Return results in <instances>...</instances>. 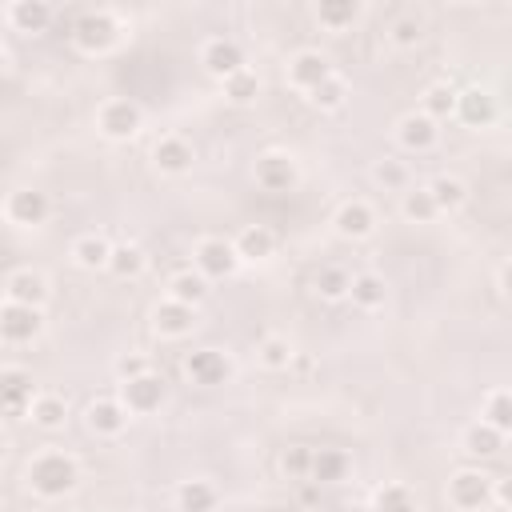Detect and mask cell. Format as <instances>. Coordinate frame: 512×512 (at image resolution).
<instances>
[{
    "label": "cell",
    "instance_id": "38",
    "mask_svg": "<svg viewBox=\"0 0 512 512\" xmlns=\"http://www.w3.org/2000/svg\"><path fill=\"white\" fill-rule=\"evenodd\" d=\"M256 356H260V364H264V368L284 372V368L292 364L296 348H292V340H288V336H264V340H260V348H256Z\"/></svg>",
    "mask_w": 512,
    "mask_h": 512
},
{
    "label": "cell",
    "instance_id": "42",
    "mask_svg": "<svg viewBox=\"0 0 512 512\" xmlns=\"http://www.w3.org/2000/svg\"><path fill=\"white\" fill-rule=\"evenodd\" d=\"M388 40H392L396 48H416V44L424 40V24H420L416 16H400V20H392Z\"/></svg>",
    "mask_w": 512,
    "mask_h": 512
},
{
    "label": "cell",
    "instance_id": "14",
    "mask_svg": "<svg viewBox=\"0 0 512 512\" xmlns=\"http://www.w3.org/2000/svg\"><path fill=\"white\" fill-rule=\"evenodd\" d=\"M396 140H400V148H408V152H428V148H436V140H440V124L428 120L424 112H408V116L396 120Z\"/></svg>",
    "mask_w": 512,
    "mask_h": 512
},
{
    "label": "cell",
    "instance_id": "26",
    "mask_svg": "<svg viewBox=\"0 0 512 512\" xmlns=\"http://www.w3.org/2000/svg\"><path fill=\"white\" fill-rule=\"evenodd\" d=\"M428 188V196H432V204H436V212H456L464 200H468V184L460 180V176H436V180H428L424 184Z\"/></svg>",
    "mask_w": 512,
    "mask_h": 512
},
{
    "label": "cell",
    "instance_id": "2",
    "mask_svg": "<svg viewBox=\"0 0 512 512\" xmlns=\"http://www.w3.org/2000/svg\"><path fill=\"white\" fill-rule=\"evenodd\" d=\"M72 40H76V48H80V52L100 56V52H108V48L120 40V20H116L108 8L84 12V16L72 24Z\"/></svg>",
    "mask_w": 512,
    "mask_h": 512
},
{
    "label": "cell",
    "instance_id": "30",
    "mask_svg": "<svg viewBox=\"0 0 512 512\" xmlns=\"http://www.w3.org/2000/svg\"><path fill=\"white\" fill-rule=\"evenodd\" d=\"M360 4L356 0H324V4H316V20L328 28V32H344V28H352L356 20H360Z\"/></svg>",
    "mask_w": 512,
    "mask_h": 512
},
{
    "label": "cell",
    "instance_id": "34",
    "mask_svg": "<svg viewBox=\"0 0 512 512\" xmlns=\"http://www.w3.org/2000/svg\"><path fill=\"white\" fill-rule=\"evenodd\" d=\"M420 112L428 116V120H448L452 112H456V88L452 84H428L424 88V96H420Z\"/></svg>",
    "mask_w": 512,
    "mask_h": 512
},
{
    "label": "cell",
    "instance_id": "8",
    "mask_svg": "<svg viewBox=\"0 0 512 512\" xmlns=\"http://www.w3.org/2000/svg\"><path fill=\"white\" fill-rule=\"evenodd\" d=\"M184 372L192 384L200 388H216V384H228L232 376V360L220 352V348H196L184 356Z\"/></svg>",
    "mask_w": 512,
    "mask_h": 512
},
{
    "label": "cell",
    "instance_id": "3",
    "mask_svg": "<svg viewBox=\"0 0 512 512\" xmlns=\"http://www.w3.org/2000/svg\"><path fill=\"white\" fill-rule=\"evenodd\" d=\"M488 496H492V476L488 472H480V468L452 472V480H448V504L456 512H480V508H488Z\"/></svg>",
    "mask_w": 512,
    "mask_h": 512
},
{
    "label": "cell",
    "instance_id": "43",
    "mask_svg": "<svg viewBox=\"0 0 512 512\" xmlns=\"http://www.w3.org/2000/svg\"><path fill=\"white\" fill-rule=\"evenodd\" d=\"M144 372H152V360L140 356V352H128V356L116 360V376L120 380H132V376H144Z\"/></svg>",
    "mask_w": 512,
    "mask_h": 512
},
{
    "label": "cell",
    "instance_id": "33",
    "mask_svg": "<svg viewBox=\"0 0 512 512\" xmlns=\"http://www.w3.org/2000/svg\"><path fill=\"white\" fill-rule=\"evenodd\" d=\"M204 296H208V280L200 272H176L168 280V300H176V304L196 308V304H204Z\"/></svg>",
    "mask_w": 512,
    "mask_h": 512
},
{
    "label": "cell",
    "instance_id": "31",
    "mask_svg": "<svg viewBox=\"0 0 512 512\" xmlns=\"http://www.w3.org/2000/svg\"><path fill=\"white\" fill-rule=\"evenodd\" d=\"M108 256H112V244H108L104 236H96V232H88V236H80V240L72 244V260H76L80 268H88V272L108 268Z\"/></svg>",
    "mask_w": 512,
    "mask_h": 512
},
{
    "label": "cell",
    "instance_id": "12",
    "mask_svg": "<svg viewBox=\"0 0 512 512\" xmlns=\"http://www.w3.org/2000/svg\"><path fill=\"white\" fill-rule=\"evenodd\" d=\"M48 212H52V200H48V192H40V188H16V192L4 200V216H8L12 224H20V228L44 224Z\"/></svg>",
    "mask_w": 512,
    "mask_h": 512
},
{
    "label": "cell",
    "instance_id": "5",
    "mask_svg": "<svg viewBox=\"0 0 512 512\" xmlns=\"http://www.w3.org/2000/svg\"><path fill=\"white\" fill-rule=\"evenodd\" d=\"M96 128L108 140H132L144 128V112L136 100H104L96 112Z\"/></svg>",
    "mask_w": 512,
    "mask_h": 512
},
{
    "label": "cell",
    "instance_id": "13",
    "mask_svg": "<svg viewBox=\"0 0 512 512\" xmlns=\"http://www.w3.org/2000/svg\"><path fill=\"white\" fill-rule=\"evenodd\" d=\"M332 72H336L332 60H328L324 52H316V48H304V52H296V56L288 60V84L300 88V92H312V88L324 84Z\"/></svg>",
    "mask_w": 512,
    "mask_h": 512
},
{
    "label": "cell",
    "instance_id": "44",
    "mask_svg": "<svg viewBox=\"0 0 512 512\" xmlns=\"http://www.w3.org/2000/svg\"><path fill=\"white\" fill-rule=\"evenodd\" d=\"M308 460H312V448L296 444V448L284 452V472H288V476H308Z\"/></svg>",
    "mask_w": 512,
    "mask_h": 512
},
{
    "label": "cell",
    "instance_id": "16",
    "mask_svg": "<svg viewBox=\"0 0 512 512\" xmlns=\"http://www.w3.org/2000/svg\"><path fill=\"white\" fill-rule=\"evenodd\" d=\"M452 116H460L468 128H488L496 120V96L488 88H464V92H456Z\"/></svg>",
    "mask_w": 512,
    "mask_h": 512
},
{
    "label": "cell",
    "instance_id": "17",
    "mask_svg": "<svg viewBox=\"0 0 512 512\" xmlns=\"http://www.w3.org/2000/svg\"><path fill=\"white\" fill-rule=\"evenodd\" d=\"M332 224H336V232H340L344 240H364V236H372V228H376V212H372L368 200H344V204L336 208Z\"/></svg>",
    "mask_w": 512,
    "mask_h": 512
},
{
    "label": "cell",
    "instance_id": "11",
    "mask_svg": "<svg viewBox=\"0 0 512 512\" xmlns=\"http://www.w3.org/2000/svg\"><path fill=\"white\" fill-rule=\"evenodd\" d=\"M300 180V168L288 152H264L256 156V184L264 192H292Z\"/></svg>",
    "mask_w": 512,
    "mask_h": 512
},
{
    "label": "cell",
    "instance_id": "25",
    "mask_svg": "<svg viewBox=\"0 0 512 512\" xmlns=\"http://www.w3.org/2000/svg\"><path fill=\"white\" fill-rule=\"evenodd\" d=\"M460 444H464V452H468V456L488 460V456H496V452L504 448V432H496V428H488L484 420H476V424H468V428H464Z\"/></svg>",
    "mask_w": 512,
    "mask_h": 512
},
{
    "label": "cell",
    "instance_id": "40",
    "mask_svg": "<svg viewBox=\"0 0 512 512\" xmlns=\"http://www.w3.org/2000/svg\"><path fill=\"white\" fill-rule=\"evenodd\" d=\"M372 180L384 188V192H404L408 188V164L396 160V156H384L372 164Z\"/></svg>",
    "mask_w": 512,
    "mask_h": 512
},
{
    "label": "cell",
    "instance_id": "10",
    "mask_svg": "<svg viewBox=\"0 0 512 512\" xmlns=\"http://www.w3.org/2000/svg\"><path fill=\"white\" fill-rule=\"evenodd\" d=\"M200 64H204V72L216 76V80H228L232 72L248 68V64H244V48H240L232 36H212V40L200 48Z\"/></svg>",
    "mask_w": 512,
    "mask_h": 512
},
{
    "label": "cell",
    "instance_id": "37",
    "mask_svg": "<svg viewBox=\"0 0 512 512\" xmlns=\"http://www.w3.org/2000/svg\"><path fill=\"white\" fill-rule=\"evenodd\" d=\"M308 100H312L320 112H336V108H344V100H348V80H344L340 72H332L324 84H316V88L308 92Z\"/></svg>",
    "mask_w": 512,
    "mask_h": 512
},
{
    "label": "cell",
    "instance_id": "22",
    "mask_svg": "<svg viewBox=\"0 0 512 512\" xmlns=\"http://www.w3.org/2000/svg\"><path fill=\"white\" fill-rule=\"evenodd\" d=\"M348 468H352L348 452H340V448H312L308 480L312 484H340V480H348Z\"/></svg>",
    "mask_w": 512,
    "mask_h": 512
},
{
    "label": "cell",
    "instance_id": "39",
    "mask_svg": "<svg viewBox=\"0 0 512 512\" xmlns=\"http://www.w3.org/2000/svg\"><path fill=\"white\" fill-rule=\"evenodd\" d=\"M224 84V96L232 100V104H252L256 96H260V76L252 72V68H240V72H232L228 80H220Z\"/></svg>",
    "mask_w": 512,
    "mask_h": 512
},
{
    "label": "cell",
    "instance_id": "32",
    "mask_svg": "<svg viewBox=\"0 0 512 512\" xmlns=\"http://www.w3.org/2000/svg\"><path fill=\"white\" fill-rule=\"evenodd\" d=\"M144 268H148V256H144V248H136V244H116L112 256H108V272H112L116 280H136Z\"/></svg>",
    "mask_w": 512,
    "mask_h": 512
},
{
    "label": "cell",
    "instance_id": "21",
    "mask_svg": "<svg viewBox=\"0 0 512 512\" xmlns=\"http://www.w3.org/2000/svg\"><path fill=\"white\" fill-rule=\"evenodd\" d=\"M232 252H236V260L244 264H260V260H268L272 252H276V232L272 228H264V224H248L236 240H232Z\"/></svg>",
    "mask_w": 512,
    "mask_h": 512
},
{
    "label": "cell",
    "instance_id": "47",
    "mask_svg": "<svg viewBox=\"0 0 512 512\" xmlns=\"http://www.w3.org/2000/svg\"><path fill=\"white\" fill-rule=\"evenodd\" d=\"M4 452H8V440H4V436H0V460H4Z\"/></svg>",
    "mask_w": 512,
    "mask_h": 512
},
{
    "label": "cell",
    "instance_id": "4",
    "mask_svg": "<svg viewBox=\"0 0 512 512\" xmlns=\"http://www.w3.org/2000/svg\"><path fill=\"white\" fill-rule=\"evenodd\" d=\"M36 400V380L24 368H0V420H24Z\"/></svg>",
    "mask_w": 512,
    "mask_h": 512
},
{
    "label": "cell",
    "instance_id": "41",
    "mask_svg": "<svg viewBox=\"0 0 512 512\" xmlns=\"http://www.w3.org/2000/svg\"><path fill=\"white\" fill-rule=\"evenodd\" d=\"M348 272L340 268V264H328V268H320L316 272V292L324 296V300H344L348 296Z\"/></svg>",
    "mask_w": 512,
    "mask_h": 512
},
{
    "label": "cell",
    "instance_id": "29",
    "mask_svg": "<svg viewBox=\"0 0 512 512\" xmlns=\"http://www.w3.org/2000/svg\"><path fill=\"white\" fill-rule=\"evenodd\" d=\"M372 512H420V500L408 484H380L372 492Z\"/></svg>",
    "mask_w": 512,
    "mask_h": 512
},
{
    "label": "cell",
    "instance_id": "9",
    "mask_svg": "<svg viewBox=\"0 0 512 512\" xmlns=\"http://www.w3.org/2000/svg\"><path fill=\"white\" fill-rule=\"evenodd\" d=\"M44 328L40 308H24V304H0V340L4 344H32Z\"/></svg>",
    "mask_w": 512,
    "mask_h": 512
},
{
    "label": "cell",
    "instance_id": "15",
    "mask_svg": "<svg viewBox=\"0 0 512 512\" xmlns=\"http://www.w3.org/2000/svg\"><path fill=\"white\" fill-rule=\"evenodd\" d=\"M4 300L8 304H24V308H40L48 300V280L32 268H16L8 280H4Z\"/></svg>",
    "mask_w": 512,
    "mask_h": 512
},
{
    "label": "cell",
    "instance_id": "27",
    "mask_svg": "<svg viewBox=\"0 0 512 512\" xmlns=\"http://www.w3.org/2000/svg\"><path fill=\"white\" fill-rule=\"evenodd\" d=\"M28 416H32V424L36 428H44V432H56V428H64V420H68V404H64V396H52V392H36V400H32V408H28Z\"/></svg>",
    "mask_w": 512,
    "mask_h": 512
},
{
    "label": "cell",
    "instance_id": "6",
    "mask_svg": "<svg viewBox=\"0 0 512 512\" xmlns=\"http://www.w3.org/2000/svg\"><path fill=\"white\" fill-rule=\"evenodd\" d=\"M128 416H148L164 404V380L156 372H144V376H132V380H120V396Z\"/></svg>",
    "mask_w": 512,
    "mask_h": 512
},
{
    "label": "cell",
    "instance_id": "35",
    "mask_svg": "<svg viewBox=\"0 0 512 512\" xmlns=\"http://www.w3.org/2000/svg\"><path fill=\"white\" fill-rule=\"evenodd\" d=\"M480 420H484L488 428H496V432H504V436H508V428H512V396H508L504 388H492V392L484 396Z\"/></svg>",
    "mask_w": 512,
    "mask_h": 512
},
{
    "label": "cell",
    "instance_id": "1",
    "mask_svg": "<svg viewBox=\"0 0 512 512\" xmlns=\"http://www.w3.org/2000/svg\"><path fill=\"white\" fill-rule=\"evenodd\" d=\"M24 480H28V488H32L36 496L60 500V496H68V492L80 484V464H76V456L60 452V448H48V452H40V456L28 460Z\"/></svg>",
    "mask_w": 512,
    "mask_h": 512
},
{
    "label": "cell",
    "instance_id": "45",
    "mask_svg": "<svg viewBox=\"0 0 512 512\" xmlns=\"http://www.w3.org/2000/svg\"><path fill=\"white\" fill-rule=\"evenodd\" d=\"M488 504H496V508H508V504H512V480H508V476H492V496H488Z\"/></svg>",
    "mask_w": 512,
    "mask_h": 512
},
{
    "label": "cell",
    "instance_id": "23",
    "mask_svg": "<svg viewBox=\"0 0 512 512\" xmlns=\"http://www.w3.org/2000/svg\"><path fill=\"white\" fill-rule=\"evenodd\" d=\"M8 20H12L16 32H44L52 24V4H44V0H16L8 8Z\"/></svg>",
    "mask_w": 512,
    "mask_h": 512
},
{
    "label": "cell",
    "instance_id": "7",
    "mask_svg": "<svg viewBox=\"0 0 512 512\" xmlns=\"http://www.w3.org/2000/svg\"><path fill=\"white\" fill-rule=\"evenodd\" d=\"M192 264H196V272H200L204 280H228V276L240 268V260H236V252H232V240H216V236H208V240L196 244Z\"/></svg>",
    "mask_w": 512,
    "mask_h": 512
},
{
    "label": "cell",
    "instance_id": "28",
    "mask_svg": "<svg viewBox=\"0 0 512 512\" xmlns=\"http://www.w3.org/2000/svg\"><path fill=\"white\" fill-rule=\"evenodd\" d=\"M216 500L220 496L208 480H180V488H176V508L180 512H212Z\"/></svg>",
    "mask_w": 512,
    "mask_h": 512
},
{
    "label": "cell",
    "instance_id": "24",
    "mask_svg": "<svg viewBox=\"0 0 512 512\" xmlns=\"http://www.w3.org/2000/svg\"><path fill=\"white\" fill-rule=\"evenodd\" d=\"M348 296H352L356 308L372 312V308H380V304L388 300V284H384L376 272H356V276L348 280Z\"/></svg>",
    "mask_w": 512,
    "mask_h": 512
},
{
    "label": "cell",
    "instance_id": "20",
    "mask_svg": "<svg viewBox=\"0 0 512 512\" xmlns=\"http://www.w3.org/2000/svg\"><path fill=\"white\" fill-rule=\"evenodd\" d=\"M84 420H88V428H92L96 436H120V432L128 428V420H132V416L124 412V404H120V400L100 396V400H92V404H88Z\"/></svg>",
    "mask_w": 512,
    "mask_h": 512
},
{
    "label": "cell",
    "instance_id": "46",
    "mask_svg": "<svg viewBox=\"0 0 512 512\" xmlns=\"http://www.w3.org/2000/svg\"><path fill=\"white\" fill-rule=\"evenodd\" d=\"M8 72V52H4V44H0V76Z\"/></svg>",
    "mask_w": 512,
    "mask_h": 512
},
{
    "label": "cell",
    "instance_id": "18",
    "mask_svg": "<svg viewBox=\"0 0 512 512\" xmlns=\"http://www.w3.org/2000/svg\"><path fill=\"white\" fill-rule=\"evenodd\" d=\"M152 328H156L160 336H168V340H180V336H188V332L196 328V308L176 304V300L164 296V300L152 308Z\"/></svg>",
    "mask_w": 512,
    "mask_h": 512
},
{
    "label": "cell",
    "instance_id": "36",
    "mask_svg": "<svg viewBox=\"0 0 512 512\" xmlns=\"http://www.w3.org/2000/svg\"><path fill=\"white\" fill-rule=\"evenodd\" d=\"M400 212H404V220H412V224H432L440 212H436V204H432V196H428V188H404L400 192Z\"/></svg>",
    "mask_w": 512,
    "mask_h": 512
},
{
    "label": "cell",
    "instance_id": "19",
    "mask_svg": "<svg viewBox=\"0 0 512 512\" xmlns=\"http://www.w3.org/2000/svg\"><path fill=\"white\" fill-rule=\"evenodd\" d=\"M192 160H196V152H192V144L184 136H160L156 148H152V164L164 176H184L192 168Z\"/></svg>",
    "mask_w": 512,
    "mask_h": 512
}]
</instances>
